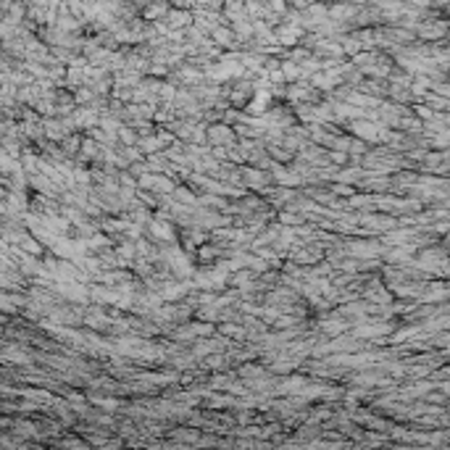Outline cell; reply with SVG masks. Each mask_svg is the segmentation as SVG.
<instances>
[{"mask_svg": "<svg viewBox=\"0 0 450 450\" xmlns=\"http://www.w3.org/2000/svg\"><path fill=\"white\" fill-rule=\"evenodd\" d=\"M208 134H211L208 140L214 142V145H216V142H222V145H232V142H234L232 129H229V126H224V124H222V126H211Z\"/></svg>", "mask_w": 450, "mask_h": 450, "instance_id": "6da1fadb", "label": "cell"}, {"mask_svg": "<svg viewBox=\"0 0 450 450\" xmlns=\"http://www.w3.org/2000/svg\"><path fill=\"white\" fill-rule=\"evenodd\" d=\"M353 132H358V137H363V140H376V126L374 124H353Z\"/></svg>", "mask_w": 450, "mask_h": 450, "instance_id": "7a4b0ae2", "label": "cell"}, {"mask_svg": "<svg viewBox=\"0 0 450 450\" xmlns=\"http://www.w3.org/2000/svg\"><path fill=\"white\" fill-rule=\"evenodd\" d=\"M121 140H124V142H126V145H132V142H134V140H137V137H134V134H132V129H121Z\"/></svg>", "mask_w": 450, "mask_h": 450, "instance_id": "3957f363", "label": "cell"}]
</instances>
